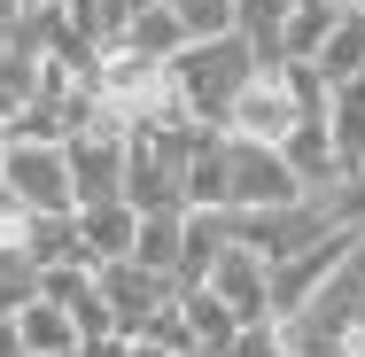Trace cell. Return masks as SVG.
Instances as JSON below:
<instances>
[{"label":"cell","mask_w":365,"mask_h":357,"mask_svg":"<svg viewBox=\"0 0 365 357\" xmlns=\"http://www.w3.org/2000/svg\"><path fill=\"white\" fill-rule=\"evenodd\" d=\"M288 357H365V233L334 257V272L280 319Z\"/></svg>","instance_id":"1"},{"label":"cell","mask_w":365,"mask_h":357,"mask_svg":"<svg viewBox=\"0 0 365 357\" xmlns=\"http://www.w3.org/2000/svg\"><path fill=\"white\" fill-rule=\"evenodd\" d=\"M163 71H171V86H179V101H187L195 125H218L225 109H233V93L257 78V55L233 31H210V39H187Z\"/></svg>","instance_id":"2"},{"label":"cell","mask_w":365,"mask_h":357,"mask_svg":"<svg viewBox=\"0 0 365 357\" xmlns=\"http://www.w3.org/2000/svg\"><path fill=\"white\" fill-rule=\"evenodd\" d=\"M0 187H8L31 217H71L78 210L63 140H24V133H8V148H0Z\"/></svg>","instance_id":"3"},{"label":"cell","mask_w":365,"mask_h":357,"mask_svg":"<svg viewBox=\"0 0 365 357\" xmlns=\"http://www.w3.org/2000/svg\"><path fill=\"white\" fill-rule=\"evenodd\" d=\"M233 233H241L264 264H280L295 249H311L319 233H334V210H327V195H295V202H272V210H241Z\"/></svg>","instance_id":"4"},{"label":"cell","mask_w":365,"mask_h":357,"mask_svg":"<svg viewBox=\"0 0 365 357\" xmlns=\"http://www.w3.org/2000/svg\"><path fill=\"white\" fill-rule=\"evenodd\" d=\"M303 187L288 179L280 148L272 140H225V210H272V202H295Z\"/></svg>","instance_id":"5"},{"label":"cell","mask_w":365,"mask_h":357,"mask_svg":"<svg viewBox=\"0 0 365 357\" xmlns=\"http://www.w3.org/2000/svg\"><path fill=\"white\" fill-rule=\"evenodd\" d=\"M93 287H101V303H109V326H117V334H140L148 319H155V311L179 295L163 272H148V264H133V257L93 264Z\"/></svg>","instance_id":"6"},{"label":"cell","mask_w":365,"mask_h":357,"mask_svg":"<svg viewBox=\"0 0 365 357\" xmlns=\"http://www.w3.org/2000/svg\"><path fill=\"white\" fill-rule=\"evenodd\" d=\"M264 272H272V264H264V257H257V249L233 233L218 257L202 264V280H195V287H210L233 319H272V303H264Z\"/></svg>","instance_id":"7"},{"label":"cell","mask_w":365,"mask_h":357,"mask_svg":"<svg viewBox=\"0 0 365 357\" xmlns=\"http://www.w3.org/2000/svg\"><path fill=\"white\" fill-rule=\"evenodd\" d=\"M288 125H295V101H288V86H280V71H257L233 93V109L218 117L225 140H280Z\"/></svg>","instance_id":"8"},{"label":"cell","mask_w":365,"mask_h":357,"mask_svg":"<svg viewBox=\"0 0 365 357\" xmlns=\"http://www.w3.org/2000/svg\"><path fill=\"white\" fill-rule=\"evenodd\" d=\"M342 249H350V225H334V233H319L311 249H295V257H280V264L264 272V303H272V319H288L295 303H303L311 287H319L327 272H334V257H342Z\"/></svg>","instance_id":"9"},{"label":"cell","mask_w":365,"mask_h":357,"mask_svg":"<svg viewBox=\"0 0 365 357\" xmlns=\"http://www.w3.org/2000/svg\"><path fill=\"white\" fill-rule=\"evenodd\" d=\"M272 148H280V163H288V179L303 187V195L342 187V155H334V140H327V125H319V117H295Z\"/></svg>","instance_id":"10"},{"label":"cell","mask_w":365,"mask_h":357,"mask_svg":"<svg viewBox=\"0 0 365 357\" xmlns=\"http://www.w3.org/2000/svg\"><path fill=\"white\" fill-rule=\"evenodd\" d=\"M71 233H78V249H86L93 264H109V257H133L140 210H133L125 195H109V202H78V210H71Z\"/></svg>","instance_id":"11"},{"label":"cell","mask_w":365,"mask_h":357,"mask_svg":"<svg viewBox=\"0 0 365 357\" xmlns=\"http://www.w3.org/2000/svg\"><path fill=\"white\" fill-rule=\"evenodd\" d=\"M319 125H327V140H334V155H342V179H350V171L365 163V71L327 86V101H319Z\"/></svg>","instance_id":"12"},{"label":"cell","mask_w":365,"mask_h":357,"mask_svg":"<svg viewBox=\"0 0 365 357\" xmlns=\"http://www.w3.org/2000/svg\"><path fill=\"white\" fill-rule=\"evenodd\" d=\"M8 326H16L24 357H71L78 350V319L55 303V295H31L24 311H8Z\"/></svg>","instance_id":"13"},{"label":"cell","mask_w":365,"mask_h":357,"mask_svg":"<svg viewBox=\"0 0 365 357\" xmlns=\"http://www.w3.org/2000/svg\"><path fill=\"white\" fill-rule=\"evenodd\" d=\"M171 311H179V326H187V350H195V357H218L225 342H233V326H241V319L225 311L210 287H179V295H171Z\"/></svg>","instance_id":"14"},{"label":"cell","mask_w":365,"mask_h":357,"mask_svg":"<svg viewBox=\"0 0 365 357\" xmlns=\"http://www.w3.org/2000/svg\"><path fill=\"white\" fill-rule=\"evenodd\" d=\"M311 71L327 78H358L365 71V8H334V24H327V39H319V55H311Z\"/></svg>","instance_id":"15"},{"label":"cell","mask_w":365,"mask_h":357,"mask_svg":"<svg viewBox=\"0 0 365 357\" xmlns=\"http://www.w3.org/2000/svg\"><path fill=\"white\" fill-rule=\"evenodd\" d=\"M187 210H225V133L218 125L187 155Z\"/></svg>","instance_id":"16"},{"label":"cell","mask_w":365,"mask_h":357,"mask_svg":"<svg viewBox=\"0 0 365 357\" xmlns=\"http://www.w3.org/2000/svg\"><path fill=\"white\" fill-rule=\"evenodd\" d=\"M179 217H187V210H148L140 233H133V264L163 272L171 287H179Z\"/></svg>","instance_id":"17"},{"label":"cell","mask_w":365,"mask_h":357,"mask_svg":"<svg viewBox=\"0 0 365 357\" xmlns=\"http://www.w3.org/2000/svg\"><path fill=\"white\" fill-rule=\"evenodd\" d=\"M125 47H140L148 63H171L179 47H187V24L155 0V8H133V24H125Z\"/></svg>","instance_id":"18"},{"label":"cell","mask_w":365,"mask_h":357,"mask_svg":"<svg viewBox=\"0 0 365 357\" xmlns=\"http://www.w3.org/2000/svg\"><path fill=\"white\" fill-rule=\"evenodd\" d=\"M327 24H334V0H295L288 8V24H280V63L288 55H319V39H327Z\"/></svg>","instance_id":"19"},{"label":"cell","mask_w":365,"mask_h":357,"mask_svg":"<svg viewBox=\"0 0 365 357\" xmlns=\"http://www.w3.org/2000/svg\"><path fill=\"white\" fill-rule=\"evenodd\" d=\"M31 295H39V264H31V249H0V319L24 311Z\"/></svg>","instance_id":"20"},{"label":"cell","mask_w":365,"mask_h":357,"mask_svg":"<svg viewBox=\"0 0 365 357\" xmlns=\"http://www.w3.org/2000/svg\"><path fill=\"white\" fill-rule=\"evenodd\" d=\"M218 357H288V342H280V319H241V326H233V342H225Z\"/></svg>","instance_id":"21"},{"label":"cell","mask_w":365,"mask_h":357,"mask_svg":"<svg viewBox=\"0 0 365 357\" xmlns=\"http://www.w3.org/2000/svg\"><path fill=\"white\" fill-rule=\"evenodd\" d=\"M179 24H187V39H210V31H233V0H163Z\"/></svg>","instance_id":"22"},{"label":"cell","mask_w":365,"mask_h":357,"mask_svg":"<svg viewBox=\"0 0 365 357\" xmlns=\"http://www.w3.org/2000/svg\"><path fill=\"white\" fill-rule=\"evenodd\" d=\"M327 210H334V225H350V233H365V163L342 179V187H327Z\"/></svg>","instance_id":"23"},{"label":"cell","mask_w":365,"mask_h":357,"mask_svg":"<svg viewBox=\"0 0 365 357\" xmlns=\"http://www.w3.org/2000/svg\"><path fill=\"white\" fill-rule=\"evenodd\" d=\"M24 225H31V210L0 187V249H24Z\"/></svg>","instance_id":"24"},{"label":"cell","mask_w":365,"mask_h":357,"mask_svg":"<svg viewBox=\"0 0 365 357\" xmlns=\"http://www.w3.org/2000/svg\"><path fill=\"white\" fill-rule=\"evenodd\" d=\"M71 357H133V334H86Z\"/></svg>","instance_id":"25"},{"label":"cell","mask_w":365,"mask_h":357,"mask_svg":"<svg viewBox=\"0 0 365 357\" xmlns=\"http://www.w3.org/2000/svg\"><path fill=\"white\" fill-rule=\"evenodd\" d=\"M16 24H24V0H0V39H8Z\"/></svg>","instance_id":"26"},{"label":"cell","mask_w":365,"mask_h":357,"mask_svg":"<svg viewBox=\"0 0 365 357\" xmlns=\"http://www.w3.org/2000/svg\"><path fill=\"white\" fill-rule=\"evenodd\" d=\"M0 357H24V342H16V326L0 319Z\"/></svg>","instance_id":"27"},{"label":"cell","mask_w":365,"mask_h":357,"mask_svg":"<svg viewBox=\"0 0 365 357\" xmlns=\"http://www.w3.org/2000/svg\"><path fill=\"white\" fill-rule=\"evenodd\" d=\"M133 357H187V350H155V342H133Z\"/></svg>","instance_id":"28"},{"label":"cell","mask_w":365,"mask_h":357,"mask_svg":"<svg viewBox=\"0 0 365 357\" xmlns=\"http://www.w3.org/2000/svg\"><path fill=\"white\" fill-rule=\"evenodd\" d=\"M24 8H63V0H24Z\"/></svg>","instance_id":"29"},{"label":"cell","mask_w":365,"mask_h":357,"mask_svg":"<svg viewBox=\"0 0 365 357\" xmlns=\"http://www.w3.org/2000/svg\"><path fill=\"white\" fill-rule=\"evenodd\" d=\"M334 8H365V0H334Z\"/></svg>","instance_id":"30"},{"label":"cell","mask_w":365,"mask_h":357,"mask_svg":"<svg viewBox=\"0 0 365 357\" xmlns=\"http://www.w3.org/2000/svg\"><path fill=\"white\" fill-rule=\"evenodd\" d=\"M0 148H8V125H0Z\"/></svg>","instance_id":"31"}]
</instances>
